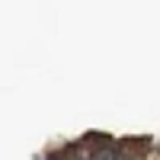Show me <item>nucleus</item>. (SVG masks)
Wrapping results in <instances>:
<instances>
[{"instance_id":"nucleus-1","label":"nucleus","mask_w":160,"mask_h":160,"mask_svg":"<svg viewBox=\"0 0 160 160\" xmlns=\"http://www.w3.org/2000/svg\"><path fill=\"white\" fill-rule=\"evenodd\" d=\"M93 160H118V157H115V151H99Z\"/></svg>"}]
</instances>
